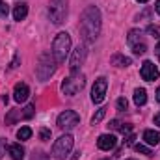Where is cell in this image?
I'll use <instances>...</instances> for the list:
<instances>
[{
  "label": "cell",
  "instance_id": "1",
  "mask_svg": "<svg viewBox=\"0 0 160 160\" xmlns=\"http://www.w3.org/2000/svg\"><path fill=\"white\" fill-rule=\"evenodd\" d=\"M101 32V11L95 6H88L80 17V34L84 43L91 45Z\"/></svg>",
  "mask_w": 160,
  "mask_h": 160
},
{
  "label": "cell",
  "instance_id": "2",
  "mask_svg": "<svg viewBox=\"0 0 160 160\" xmlns=\"http://www.w3.org/2000/svg\"><path fill=\"white\" fill-rule=\"evenodd\" d=\"M69 50H71V36L67 32H60L52 41V50H50L56 63H63L65 58L69 56Z\"/></svg>",
  "mask_w": 160,
  "mask_h": 160
},
{
  "label": "cell",
  "instance_id": "3",
  "mask_svg": "<svg viewBox=\"0 0 160 160\" xmlns=\"http://www.w3.org/2000/svg\"><path fill=\"white\" fill-rule=\"evenodd\" d=\"M56 71V60H52V52H45L39 56V62L36 65V75L39 80H47L50 78Z\"/></svg>",
  "mask_w": 160,
  "mask_h": 160
},
{
  "label": "cell",
  "instance_id": "4",
  "mask_svg": "<svg viewBox=\"0 0 160 160\" xmlns=\"http://www.w3.org/2000/svg\"><path fill=\"white\" fill-rule=\"evenodd\" d=\"M73 143H75V138H73L71 134H63V136H60V138L54 142V145H52V155H54L58 160H63L69 153H71Z\"/></svg>",
  "mask_w": 160,
  "mask_h": 160
},
{
  "label": "cell",
  "instance_id": "5",
  "mask_svg": "<svg viewBox=\"0 0 160 160\" xmlns=\"http://www.w3.org/2000/svg\"><path fill=\"white\" fill-rule=\"evenodd\" d=\"M48 15L54 24H62L67 17V0H50Z\"/></svg>",
  "mask_w": 160,
  "mask_h": 160
},
{
  "label": "cell",
  "instance_id": "6",
  "mask_svg": "<svg viewBox=\"0 0 160 160\" xmlns=\"http://www.w3.org/2000/svg\"><path fill=\"white\" fill-rule=\"evenodd\" d=\"M86 86V80L84 77H77V75H71L69 78H65L62 82V91L65 93V95H69V97H73V95H77L78 91H82V88Z\"/></svg>",
  "mask_w": 160,
  "mask_h": 160
},
{
  "label": "cell",
  "instance_id": "7",
  "mask_svg": "<svg viewBox=\"0 0 160 160\" xmlns=\"http://www.w3.org/2000/svg\"><path fill=\"white\" fill-rule=\"evenodd\" d=\"M106 89H108V80L104 78V77L97 78L95 84H93V88H91V101H93L95 104H101V102L104 101Z\"/></svg>",
  "mask_w": 160,
  "mask_h": 160
},
{
  "label": "cell",
  "instance_id": "8",
  "mask_svg": "<svg viewBox=\"0 0 160 160\" xmlns=\"http://www.w3.org/2000/svg\"><path fill=\"white\" fill-rule=\"evenodd\" d=\"M78 121H80V118H78L77 112H73V110H65V112H62V114L58 116V127L63 128V130H69V128L77 127Z\"/></svg>",
  "mask_w": 160,
  "mask_h": 160
},
{
  "label": "cell",
  "instance_id": "9",
  "mask_svg": "<svg viewBox=\"0 0 160 160\" xmlns=\"http://www.w3.org/2000/svg\"><path fill=\"white\" fill-rule=\"evenodd\" d=\"M86 54H88V50H86V47H77L75 48V52H73V56H71V63H69V71H71V75H77L80 71V67L84 65V62H86Z\"/></svg>",
  "mask_w": 160,
  "mask_h": 160
},
{
  "label": "cell",
  "instance_id": "10",
  "mask_svg": "<svg viewBox=\"0 0 160 160\" xmlns=\"http://www.w3.org/2000/svg\"><path fill=\"white\" fill-rule=\"evenodd\" d=\"M140 75H142L143 80L153 82V80L158 78V69L155 67L153 62H143V63H142V69H140Z\"/></svg>",
  "mask_w": 160,
  "mask_h": 160
},
{
  "label": "cell",
  "instance_id": "11",
  "mask_svg": "<svg viewBox=\"0 0 160 160\" xmlns=\"http://www.w3.org/2000/svg\"><path fill=\"white\" fill-rule=\"evenodd\" d=\"M116 142L118 140H116L114 134H101L99 140H97V145H99L101 151H110V149L116 147Z\"/></svg>",
  "mask_w": 160,
  "mask_h": 160
},
{
  "label": "cell",
  "instance_id": "12",
  "mask_svg": "<svg viewBox=\"0 0 160 160\" xmlns=\"http://www.w3.org/2000/svg\"><path fill=\"white\" fill-rule=\"evenodd\" d=\"M28 95H30V88H28L24 82H19V84L15 86V89H13V99H15L17 102H24V101L28 99Z\"/></svg>",
  "mask_w": 160,
  "mask_h": 160
},
{
  "label": "cell",
  "instance_id": "13",
  "mask_svg": "<svg viewBox=\"0 0 160 160\" xmlns=\"http://www.w3.org/2000/svg\"><path fill=\"white\" fill-rule=\"evenodd\" d=\"M143 142L147 143V145H158L160 143V132L158 130H145L143 132Z\"/></svg>",
  "mask_w": 160,
  "mask_h": 160
},
{
  "label": "cell",
  "instance_id": "14",
  "mask_svg": "<svg viewBox=\"0 0 160 160\" xmlns=\"http://www.w3.org/2000/svg\"><path fill=\"white\" fill-rule=\"evenodd\" d=\"M26 15H28V6H26L24 2H21V4H17V6L13 8V19H15V21H22Z\"/></svg>",
  "mask_w": 160,
  "mask_h": 160
},
{
  "label": "cell",
  "instance_id": "15",
  "mask_svg": "<svg viewBox=\"0 0 160 160\" xmlns=\"http://www.w3.org/2000/svg\"><path fill=\"white\" fill-rule=\"evenodd\" d=\"M8 153H9V157H11L13 160H22L24 158V149H22L19 143L9 145V147H8Z\"/></svg>",
  "mask_w": 160,
  "mask_h": 160
},
{
  "label": "cell",
  "instance_id": "16",
  "mask_svg": "<svg viewBox=\"0 0 160 160\" xmlns=\"http://www.w3.org/2000/svg\"><path fill=\"white\" fill-rule=\"evenodd\" d=\"M134 102H136L138 106H143V104L147 102V91H145L143 88H136V89H134Z\"/></svg>",
  "mask_w": 160,
  "mask_h": 160
},
{
  "label": "cell",
  "instance_id": "17",
  "mask_svg": "<svg viewBox=\"0 0 160 160\" xmlns=\"http://www.w3.org/2000/svg\"><path fill=\"white\" fill-rule=\"evenodd\" d=\"M112 63L118 67H127V65H130V58H127L123 54H116V56H112Z\"/></svg>",
  "mask_w": 160,
  "mask_h": 160
},
{
  "label": "cell",
  "instance_id": "18",
  "mask_svg": "<svg viewBox=\"0 0 160 160\" xmlns=\"http://www.w3.org/2000/svg\"><path fill=\"white\" fill-rule=\"evenodd\" d=\"M17 138L19 140H30L32 138V128L30 127H21L17 130Z\"/></svg>",
  "mask_w": 160,
  "mask_h": 160
},
{
  "label": "cell",
  "instance_id": "19",
  "mask_svg": "<svg viewBox=\"0 0 160 160\" xmlns=\"http://www.w3.org/2000/svg\"><path fill=\"white\" fill-rule=\"evenodd\" d=\"M142 41V30H130L128 32V45H136V41Z\"/></svg>",
  "mask_w": 160,
  "mask_h": 160
},
{
  "label": "cell",
  "instance_id": "20",
  "mask_svg": "<svg viewBox=\"0 0 160 160\" xmlns=\"http://www.w3.org/2000/svg\"><path fill=\"white\" fill-rule=\"evenodd\" d=\"M17 118H22V114H21V110H9V114L6 116V123H15Z\"/></svg>",
  "mask_w": 160,
  "mask_h": 160
},
{
  "label": "cell",
  "instance_id": "21",
  "mask_svg": "<svg viewBox=\"0 0 160 160\" xmlns=\"http://www.w3.org/2000/svg\"><path fill=\"white\" fill-rule=\"evenodd\" d=\"M104 116H106V108H101V110H97V114L91 118V125H97V123H101V121L104 119Z\"/></svg>",
  "mask_w": 160,
  "mask_h": 160
},
{
  "label": "cell",
  "instance_id": "22",
  "mask_svg": "<svg viewBox=\"0 0 160 160\" xmlns=\"http://www.w3.org/2000/svg\"><path fill=\"white\" fill-rule=\"evenodd\" d=\"M132 50H134V54H143L147 50V45L143 41L142 43H136V45H132Z\"/></svg>",
  "mask_w": 160,
  "mask_h": 160
},
{
  "label": "cell",
  "instance_id": "23",
  "mask_svg": "<svg viewBox=\"0 0 160 160\" xmlns=\"http://www.w3.org/2000/svg\"><path fill=\"white\" fill-rule=\"evenodd\" d=\"M134 149H136L138 153H142V155H145V157H153V153H151V149H149V147H145V145H142V143H138V145H134Z\"/></svg>",
  "mask_w": 160,
  "mask_h": 160
},
{
  "label": "cell",
  "instance_id": "24",
  "mask_svg": "<svg viewBox=\"0 0 160 160\" xmlns=\"http://www.w3.org/2000/svg\"><path fill=\"white\" fill-rule=\"evenodd\" d=\"M8 13H9L8 4H6L4 0H0V19H6V17H8Z\"/></svg>",
  "mask_w": 160,
  "mask_h": 160
},
{
  "label": "cell",
  "instance_id": "25",
  "mask_svg": "<svg viewBox=\"0 0 160 160\" xmlns=\"http://www.w3.org/2000/svg\"><path fill=\"white\" fill-rule=\"evenodd\" d=\"M32 116H34V104H28L22 112V119H30Z\"/></svg>",
  "mask_w": 160,
  "mask_h": 160
},
{
  "label": "cell",
  "instance_id": "26",
  "mask_svg": "<svg viewBox=\"0 0 160 160\" xmlns=\"http://www.w3.org/2000/svg\"><path fill=\"white\" fill-rule=\"evenodd\" d=\"M32 160H50V157H48L47 153H43V151H34Z\"/></svg>",
  "mask_w": 160,
  "mask_h": 160
},
{
  "label": "cell",
  "instance_id": "27",
  "mask_svg": "<svg viewBox=\"0 0 160 160\" xmlns=\"http://www.w3.org/2000/svg\"><path fill=\"white\" fill-rule=\"evenodd\" d=\"M147 32H149L153 38H160V26H155V24H151V26L147 28Z\"/></svg>",
  "mask_w": 160,
  "mask_h": 160
},
{
  "label": "cell",
  "instance_id": "28",
  "mask_svg": "<svg viewBox=\"0 0 160 160\" xmlns=\"http://www.w3.org/2000/svg\"><path fill=\"white\" fill-rule=\"evenodd\" d=\"M39 138L43 140V142H47V140H50V130H48V128H41V132H39Z\"/></svg>",
  "mask_w": 160,
  "mask_h": 160
},
{
  "label": "cell",
  "instance_id": "29",
  "mask_svg": "<svg viewBox=\"0 0 160 160\" xmlns=\"http://www.w3.org/2000/svg\"><path fill=\"white\" fill-rule=\"evenodd\" d=\"M134 140H136V136L130 132V134H127V136H125V140H123V142H125V145H132V143H134Z\"/></svg>",
  "mask_w": 160,
  "mask_h": 160
},
{
  "label": "cell",
  "instance_id": "30",
  "mask_svg": "<svg viewBox=\"0 0 160 160\" xmlns=\"http://www.w3.org/2000/svg\"><path fill=\"white\" fill-rule=\"evenodd\" d=\"M127 106H128L127 99H123V97H121V99H118V108H119V110H127Z\"/></svg>",
  "mask_w": 160,
  "mask_h": 160
},
{
  "label": "cell",
  "instance_id": "31",
  "mask_svg": "<svg viewBox=\"0 0 160 160\" xmlns=\"http://www.w3.org/2000/svg\"><path fill=\"white\" fill-rule=\"evenodd\" d=\"M110 128H114V130H121V123L118 119H114V121H110V125H108Z\"/></svg>",
  "mask_w": 160,
  "mask_h": 160
},
{
  "label": "cell",
  "instance_id": "32",
  "mask_svg": "<svg viewBox=\"0 0 160 160\" xmlns=\"http://www.w3.org/2000/svg\"><path fill=\"white\" fill-rule=\"evenodd\" d=\"M6 155V140L4 138H0V158Z\"/></svg>",
  "mask_w": 160,
  "mask_h": 160
},
{
  "label": "cell",
  "instance_id": "33",
  "mask_svg": "<svg viewBox=\"0 0 160 160\" xmlns=\"http://www.w3.org/2000/svg\"><path fill=\"white\" fill-rule=\"evenodd\" d=\"M17 63H19V56H15V60L11 62V65H9V67H11V69H15V67H17Z\"/></svg>",
  "mask_w": 160,
  "mask_h": 160
},
{
  "label": "cell",
  "instance_id": "34",
  "mask_svg": "<svg viewBox=\"0 0 160 160\" xmlns=\"http://www.w3.org/2000/svg\"><path fill=\"white\" fill-rule=\"evenodd\" d=\"M155 125H158V127H160V112L155 116Z\"/></svg>",
  "mask_w": 160,
  "mask_h": 160
},
{
  "label": "cell",
  "instance_id": "35",
  "mask_svg": "<svg viewBox=\"0 0 160 160\" xmlns=\"http://www.w3.org/2000/svg\"><path fill=\"white\" fill-rule=\"evenodd\" d=\"M155 9H157V13L160 15V0H157V6H155Z\"/></svg>",
  "mask_w": 160,
  "mask_h": 160
},
{
  "label": "cell",
  "instance_id": "36",
  "mask_svg": "<svg viewBox=\"0 0 160 160\" xmlns=\"http://www.w3.org/2000/svg\"><path fill=\"white\" fill-rule=\"evenodd\" d=\"M157 101H158V102H160V88H158V89H157Z\"/></svg>",
  "mask_w": 160,
  "mask_h": 160
},
{
  "label": "cell",
  "instance_id": "37",
  "mask_svg": "<svg viewBox=\"0 0 160 160\" xmlns=\"http://www.w3.org/2000/svg\"><path fill=\"white\" fill-rule=\"evenodd\" d=\"M136 2H142V4H143V2H149V0H136Z\"/></svg>",
  "mask_w": 160,
  "mask_h": 160
},
{
  "label": "cell",
  "instance_id": "38",
  "mask_svg": "<svg viewBox=\"0 0 160 160\" xmlns=\"http://www.w3.org/2000/svg\"><path fill=\"white\" fill-rule=\"evenodd\" d=\"M157 48H158V50H160V41H158V43H157Z\"/></svg>",
  "mask_w": 160,
  "mask_h": 160
},
{
  "label": "cell",
  "instance_id": "39",
  "mask_svg": "<svg viewBox=\"0 0 160 160\" xmlns=\"http://www.w3.org/2000/svg\"><path fill=\"white\" fill-rule=\"evenodd\" d=\"M127 160H134V158H127Z\"/></svg>",
  "mask_w": 160,
  "mask_h": 160
},
{
  "label": "cell",
  "instance_id": "40",
  "mask_svg": "<svg viewBox=\"0 0 160 160\" xmlns=\"http://www.w3.org/2000/svg\"><path fill=\"white\" fill-rule=\"evenodd\" d=\"M158 60H160V54H158Z\"/></svg>",
  "mask_w": 160,
  "mask_h": 160
}]
</instances>
